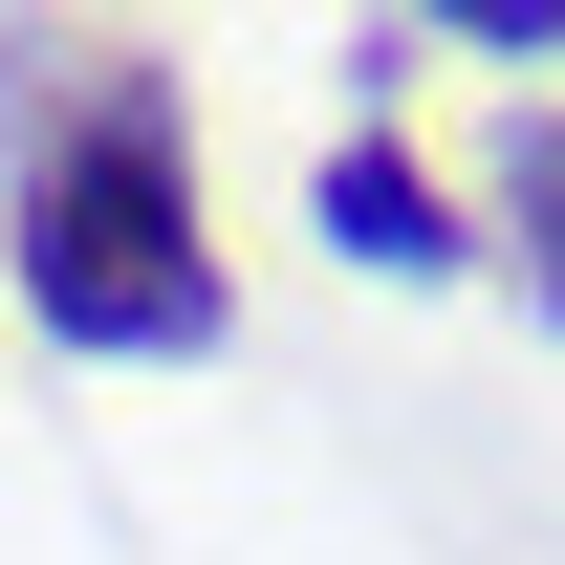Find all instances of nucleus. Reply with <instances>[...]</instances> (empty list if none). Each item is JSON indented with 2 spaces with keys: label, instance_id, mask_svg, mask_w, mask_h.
<instances>
[{
  "label": "nucleus",
  "instance_id": "nucleus-3",
  "mask_svg": "<svg viewBox=\"0 0 565 565\" xmlns=\"http://www.w3.org/2000/svg\"><path fill=\"white\" fill-rule=\"evenodd\" d=\"M500 282L565 327V109H522V131H500Z\"/></svg>",
  "mask_w": 565,
  "mask_h": 565
},
{
  "label": "nucleus",
  "instance_id": "nucleus-2",
  "mask_svg": "<svg viewBox=\"0 0 565 565\" xmlns=\"http://www.w3.org/2000/svg\"><path fill=\"white\" fill-rule=\"evenodd\" d=\"M305 217H327V262H349V282H457V262H479V239H457V196H435L392 131L327 152V174H305Z\"/></svg>",
  "mask_w": 565,
  "mask_h": 565
},
{
  "label": "nucleus",
  "instance_id": "nucleus-1",
  "mask_svg": "<svg viewBox=\"0 0 565 565\" xmlns=\"http://www.w3.org/2000/svg\"><path fill=\"white\" fill-rule=\"evenodd\" d=\"M0 262H22V327L87 370H196L239 327L152 44H0Z\"/></svg>",
  "mask_w": 565,
  "mask_h": 565
}]
</instances>
